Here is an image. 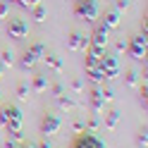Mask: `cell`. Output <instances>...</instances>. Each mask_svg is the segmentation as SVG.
Returning <instances> with one entry per match:
<instances>
[{"label": "cell", "instance_id": "cell-25", "mask_svg": "<svg viewBox=\"0 0 148 148\" xmlns=\"http://www.w3.org/2000/svg\"><path fill=\"white\" fill-rule=\"evenodd\" d=\"M136 143L141 146V148H146V146H148V136H146V132H141V134L136 136Z\"/></svg>", "mask_w": 148, "mask_h": 148}, {"label": "cell", "instance_id": "cell-22", "mask_svg": "<svg viewBox=\"0 0 148 148\" xmlns=\"http://www.w3.org/2000/svg\"><path fill=\"white\" fill-rule=\"evenodd\" d=\"M136 77H138V74H136L134 69H129V72H127V86H136V81H138Z\"/></svg>", "mask_w": 148, "mask_h": 148}, {"label": "cell", "instance_id": "cell-4", "mask_svg": "<svg viewBox=\"0 0 148 148\" xmlns=\"http://www.w3.org/2000/svg\"><path fill=\"white\" fill-rule=\"evenodd\" d=\"M43 55H45V45H43V43H34V45H29V48L24 50V55H22V67H24V69L36 67V62H38Z\"/></svg>", "mask_w": 148, "mask_h": 148}, {"label": "cell", "instance_id": "cell-17", "mask_svg": "<svg viewBox=\"0 0 148 148\" xmlns=\"http://www.w3.org/2000/svg\"><path fill=\"white\" fill-rule=\"evenodd\" d=\"M17 96H19L22 100H29L31 98V86L26 84V81H22V84L17 86Z\"/></svg>", "mask_w": 148, "mask_h": 148}, {"label": "cell", "instance_id": "cell-37", "mask_svg": "<svg viewBox=\"0 0 148 148\" xmlns=\"http://www.w3.org/2000/svg\"><path fill=\"white\" fill-rule=\"evenodd\" d=\"M3 3H7V5H10V3H17V0H3Z\"/></svg>", "mask_w": 148, "mask_h": 148}, {"label": "cell", "instance_id": "cell-30", "mask_svg": "<svg viewBox=\"0 0 148 148\" xmlns=\"http://www.w3.org/2000/svg\"><path fill=\"white\" fill-rule=\"evenodd\" d=\"M53 93H55V98L64 96V86H62V84H55V86H53Z\"/></svg>", "mask_w": 148, "mask_h": 148}, {"label": "cell", "instance_id": "cell-9", "mask_svg": "<svg viewBox=\"0 0 148 148\" xmlns=\"http://www.w3.org/2000/svg\"><path fill=\"white\" fill-rule=\"evenodd\" d=\"M60 129H62V119H60L58 115H45V117H43V122H41V134H43V138L58 134Z\"/></svg>", "mask_w": 148, "mask_h": 148}, {"label": "cell", "instance_id": "cell-14", "mask_svg": "<svg viewBox=\"0 0 148 148\" xmlns=\"http://www.w3.org/2000/svg\"><path fill=\"white\" fill-rule=\"evenodd\" d=\"M45 91H48V81H45V77H34L31 93H45Z\"/></svg>", "mask_w": 148, "mask_h": 148}, {"label": "cell", "instance_id": "cell-6", "mask_svg": "<svg viewBox=\"0 0 148 148\" xmlns=\"http://www.w3.org/2000/svg\"><path fill=\"white\" fill-rule=\"evenodd\" d=\"M100 69L105 74V81H112L119 77V62H117V55H103L100 58Z\"/></svg>", "mask_w": 148, "mask_h": 148}, {"label": "cell", "instance_id": "cell-15", "mask_svg": "<svg viewBox=\"0 0 148 148\" xmlns=\"http://www.w3.org/2000/svg\"><path fill=\"white\" fill-rule=\"evenodd\" d=\"M117 124H119V112L117 110H110L105 115V127L108 129H117Z\"/></svg>", "mask_w": 148, "mask_h": 148}, {"label": "cell", "instance_id": "cell-18", "mask_svg": "<svg viewBox=\"0 0 148 148\" xmlns=\"http://www.w3.org/2000/svg\"><path fill=\"white\" fill-rule=\"evenodd\" d=\"M91 110H93L96 115H100L105 110V100L103 98H96V96H91Z\"/></svg>", "mask_w": 148, "mask_h": 148}, {"label": "cell", "instance_id": "cell-33", "mask_svg": "<svg viewBox=\"0 0 148 148\" xmlns=\"http://www.w3.org/2000/svg\"><path fill=\"white\" fill-rule=\"evenodd\" d=\"M36 148H53V146H50V141H48V138H43V141L36 146Z\"/></svg>", "mask_w": 148, "mask_h": 148}, {"label": "cell", "instance_id": "cell-36", "mask_svg": "<svg viewBox=\"0 0 148 148\" xmlns=\"http://www.w3.org/2000/svg\"><path fill=\"white\" fill-rule=\"evenodd\" d=\"M17 148H36V146H31V143H22V146H17Z\"/></svg>", "mask_w": 148, "mask_h": 148}, {"label": "cell", "instance_id": "cell-8", "mask_svg": "<svg viewBox=\"0 0 148 148\" xmlns=\"http://www.w3.org/2000/svg\"><path fill=\"white\" fill-rule=\"evenodd\" d=\"M7 36L14 41H22L29 36V24H26L24 19H10V24H7Z\"/></svg>", "mask_w": 148, "mask_h": 148}, {"label": "cell", "instance_id": "cell-34", "mask_svg": "<svg viewBox=\"0 0 148 148\" xmlns=\"http://www.w3.org/2000/svg\"><path fill=\"white\" fill-rule=\"evenodd\" d=\"M5 69H7V67H5L3 62H0V79H3V74H5Z\"/></svg>", "mask_w": 148, "mask_h": 148}, {"label": "cell", "instance_id": "cell-11", "mask_svg": "<svg viewBox=\"0 0 148 148\" xmlns=\"http://www.w3.org/2000/svg\"><path fill=\"white\" fill-rule=\"evenodd\" d=\"M119 12L117 10H105V14H103V26L105 29H117L119 26Z\"/></svg>", "mask_w": 148, "mask_h": 148}, {"label": "cell", "instance_id": "cell-26", "mask_svg": "<svg viewBox=\"0 0 148 148\" xmlns=\"http://www.w3.org/2000/svg\"><path fill=\"white\" fill-rule=\"evenodd\" d=\"M129 5H132L129 0H117V7H115V10H117V12H124V10H129Z\"/></svg>", "mask_w": 148, "mask_h": 148}, {"label": "cell", "instance_id": "cell-31", "mask_svg": "<svg viewBox=\"0 0 148 148\" xmlns=\"http://www.w3.org/2000/svg\"><path fill=\"white\" fill-rule=\"evenodd\" d=\"M146 100H148V88L143 84V88H141V103H143V108H146Z\"/></svg>", "mask_w": 148, "mask_h": 148}, {"label": "cell", "instance_id": "cell-10", "mask_svg": "<svg viewBox=\"0 0 148 148\" xmlns=\"http://www.w3.org/2000/svg\"><path fill=\"white\" fill-rule=\"evenodd\" d=\"M67 48L69 50H86L88 48V38L84 34H79V31H72L69 38H67Z\"/></svg>", "mask_w": 148, "mask_h": 148}, {"label": "cell", "instance_id": "cell-21", "mask_svg": "<svg viewBox=\"0 0 148 148\" xmlns=\"http://www.w3.org/2000/svg\"><path fill=\"white\" fill-rule=\"evenodd\" d=\"M0 62H3L5 67H12V53H10V50H3V55H0Z\"/></svg>", "mask_w": 148, "mask_h": 148}, {"label": "cell", "instance_id": "cell-16", "mask_svg": "<svg viewBox=\"0 0 148 148\" xmlns=\"http://www.w3.org/2000/svg\"><path fill=\"white\" fill-rule=\"evenodd\" d=\"M45 17H48V10H45L43 5H36V7H34V22L43 24V22H45Z\"/></svg>", "mask_w": 148, "mask_h": 148}, {"label": "cell", "instance_id": "cell-23", "mask_svg": "<svg viewBox=\"0 0 148 148\" xmlns=\"http://www.w3.org/2000/svg\"><path fill=\"white\" fill-rule=\"evenodd\" d=\"M22 7H29V10H34L36 5H41V0H17Z\"/></svg>", "mask_w": 148, "mask_h": 148}, {"label": "cell", "instance_id": "cell-7", "mask_svg": "<svg viewBox=\"0 0 148 148\" xmlns=\"http://www.w3.org/2000/svg\"><path fill=\"white\" fill-rule=\"evenodd\" d=\"M72 148H105V143H103V138H98L96 134L81 132V134L77 136V141L72 143Z\"/></svg>", "mask_w": 148, "mask_h": 148}, {"label": "cell", "instance_id": "cell-2", "mask_svg": "<svg viewBox=\"0 0 148 148\" xmlns=\"http://www.w3.org/2000/svg\"><path fill=\"white\" fill-rule=\"evenodd\" d=\"M108 43H110V29H105L103 24L96 26L93 34H91V38H88V53H96V55H105V48H108Z\"/></svg>", "mask_w": 148, "mask_h": 148}, {"label": "cell", "instance_id": "cell-1", "mask_svg": "<svg viewBox=\"0 0 148 148\" xmlns=\"http://www.w3.org/2000/svg\"><path fill=\"white\" fill-rule=\"evenodd\" d=\"M22 122H24V115L17 105H7V108H0V124H3L10 136L14 141L22 138Z\"/></svg>", "mask_w": 148, "mask_h": 148}, {"label": "cell", "instance_id": "cell-32", "mask_svg": "<svg viewBox=\"0 0 148 148\" xmlns=\"http://www.w3.org/2000/svg\"><path fill=\"white\" fill-rule=\"evenodd\" d=\"M115 48H117V53H124V50H127V43H124V41H117Z\"/></svg>", "mask_w": 148, "mask_h": 148}, {"label": "cell", "instance_id": "cell-3", "mask_svg": "<svg viewBox=\"0 0 148 148\" xmlns=\"http://www.w3.org/2000/svg\"><path fill=\"white\" fill-rule=\"evenodd\" d=\"M74 14H77L79 19L93 24L98 19V14H100L98 0H77V3H74Z\"/></svg>", "mask_w": 148, "mask_h": 148}, {"label": "cell", "instance_id": "cell-20", "mask_svg": "<svg viewBox=\"0 0 148 148\" xmlns=\"http://www.w3.org/2000/svg\"><path fill=\"white\" fill-rule=\"evenodd\" d=\"M72 129H74V132H77V134L86 132V122H84V119H74V122H72Z\"/></svg>", "mask_w": 148, "mask_h": 148}, {"label": "cell", "instance_id": "cell-28", "mask_svg": "<svg viewBox=\"0 0 148 148\" xmlns=\"http://www.w3.org/2000/svg\"><path fill=\"white\" fill-rule=\"evenodd\" d=\"M72 91H74V93H81V91H84V84H81L79 79H74L72 81Z\"/></svg>", "mask_w": 148, "mask_h": 148}, {"label": "cell", "instance_id": "cell-27", "mask_svg": "<svg viewBox=\"0 0 148 148\" xmlns=\"http://www.w3.org/2000/svg\"><path fill=\"white\" fill-rule=\"evenodd\" d=\"M7 12H10V5L0 0V19H5V17H7Z\"/></svg>", "mask_w": 148, "mask_h": 148}, {"label": "cell", "instance_id": "cell-13", "mask_svg": "<svg viewBox=\"0 0 148 148\" xmlns=\"http://www.w3.org/2000/svg\"><path fill=\"white\" fill-rule=\"evenodd\" d=\"M41 60H43L45 64H48L50 69H55V72H58V74H62V72H64V64H62V60L58 58V55H48V53H45V55H43Z\"/></svg>", "mask_w": 148, "mask_h": 148}, {"label": "cell", "instance_id": "cell-12", "mask_svg": "<svg viewBox=\"0 0 148 148\" xmlns=\"http://www.w3.org/2000/svg\"><path fill=\"white\" fill-rule=\"evenodd\" d=\"M86 77H88V81H91L93 86L105 84V74H103V69H100V67H91V69H86Z\"/></svg>", "mask_w": 148, "mask_h": 148}, {"label": "cell", "instance_id": "cell-19", "mask_svg": "<svg viewBox=\"0 0 148 148\" xmlns=\"http://www.w3.org/2000/svg\"><path fill=\"white\" fill-rule=\"evenodd\" d=\"M58 103H60V108H62V110H72V108H77V103H74L72 98H64V96H60V98H58Z\"/></svg>", "mask_w": 148, "mask_h": 148}, {"label": "cell", "instance_id": "cell-5", "mask_svg": "<svg viewBox=\"0 0 148 148\" xmlns=\"http://www.w3.org/2000/svg\"><path fill=\"white\" fill-rule=\"evenodd\" d=\"M146 48H148V36H143V34L134 36V38L127 43V50H129V55H132L134 60H146Z\"/></svg>", "mask_w": 148, "mask_h": 148}, {"label": "cell", "instance_id": "cell-24", "mask_svg": "<svg viewBox=\"0 0 148 148\" xmlns=\"http://www.w3.org/2000/svg\"><path fill=\"white\" fill-rule=\"evenodd\" d=\"M98 127H100V119H98V115H93V117L88 119V129H91V132H96Z\"/></svg>", "mask_w": 148, "mask_h": 148}, {"label": "cell", "instance_id": "cell-29", "mask_svg": "<svg viewBox=\"0 0 148 148\" xmlns=\"http://www.w3.org/2000/svg\"><path fill=\"white\" fill-rule=\"evenodd\" d=\"M112 98H115V91H112V88H105V91H103V100H105V103H110Z\"/></svg>", "mask_w": 148, "mask_h": 148}, {"label": "cell", "instance_id": "cell-35", "mask_svg": "<svg viewBox=\"0 0 148 148\" xmlns=\"http://www.w3.org/2000/svg\"><path fill=\"white\" fill-rule=\"evenodd\" d=\"M5 148H17V146H14V141H7V143H5Z\"/></svg>", "mask_w": 148, "mask_h": 148}]
</instances>
